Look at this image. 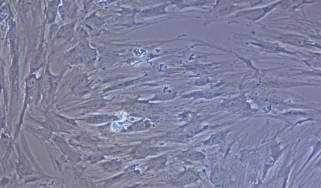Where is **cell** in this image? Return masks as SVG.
I'll return each mask as SVG.
<instances>
[{
    "mask_svg": "<svg viewBox=\"0 0 321 188\" xmlns=\"http://www.w3.org/2000/svg\"><path fill=\"white\" fill-rule=\"evenodd\" d=\"M50 10H49V12H48V16H50V19L51 20H53L55 17V16H56V4L54 3V4H51L50 6Z\"/></svg>",
    "mask_w": 321,
    "mask_h": 188,
    "instance_id": "cell-1",
    "label": "cell"
}]
</instances>
